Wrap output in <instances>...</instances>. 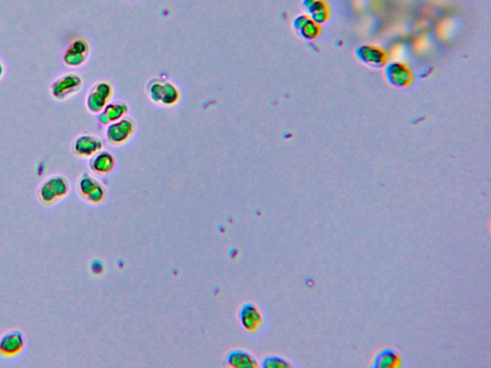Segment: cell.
<instances>
[{
	"mask_svg": "<svg viewBox=\"0 0 491 368\" xmlns=\"http://www.w3.org/2000/svg\"><path fill=\"white\" fill-rule=\"evenodd\" d=\"M70 192V181L62 175L50 176L38 189V198L45 207L55 205Z\"/></svg>",
	"mask_w": 491,
	"mask_h": 368,
	"instance_id": "obj_1",
	"label": "cell"
},
{
	"mask_svg": "<svg viewBox=\"0 0 491 368\" xmlns=\"http://www.w3.org/2000/svg\"><path fill=\"white\" fill-rule=\"evenodd\" d=\"M83 88V79L75 72L60 75L52 82L50 94L56 101L64 102L76 95Z\"/></svg>",
	"mask_w": 491,
	"mask_h": 368,
	"instance_id": "obj_2",
	"label": "cell"
},
{
	"mask_svg": "<svg viewBox=\"0 0 491 368\" xmlns=\"http://www.w3.org/2000/svg\"><path fill=\"white\" fill-rule=\"evenodd\" d=\"M238 319L242 328L249 335H260L264 330V313L258 305L253 302H246L242 305L238 312Z\"/></svg>",
	"mask_w": 491,
	"mask_h": 368,
	"instance_id": "obj_3",
	"label": "cell"
},
{
	"mask_svg": "<svg viewBox=\"0 0 491 368\" xmlns=\"http://www.w3.org/2000/svg\"><path fill=\"white\" fill-rule=\"evenodd\" d=\"M77 189L81 197L91 205H100L107 200V189L100 181L88 173H84L80 176Z\"/></svg>",
	"mask_w": 491,
	"mask_h": 368,
	"instance_id": "obj_4",
	"label": "cell"
},
{
	"mask_svg": "<svg viewBox=\"0 0 491 368\" xmlns=\"http://www.w3.org/2000/svg\"><path fill=\"white\" fill-rule=\"evenodd\" d=\"M89 51L91 48L86 38H73L64 51L62 62L69 67H81L88 60Z\"/></svg>",
	"mask_w": 491,
	"mask_h": 368,
	"instance_id": "obj_5",
	"label": "cell"
},
{
	"mask_svg": "<svg viewBox=\"0 0 491 368\" xmlns=\"http://www.w3.org/2000/svg\"><path fill=\"white\" fill-rule=\"evenodd\" d=\"M113 95V88L107 82L94 84L87 96L86 105L91 113H100L106 108Z\"/></svg>",
	"mask_w": 491,
	"mask_h": 368,
	"instance_id": "obj_6",
	"label": "cell"
},
{
	"mask_svg": "<svg viewBox=\"0 0 491 368\" xmlns=\"http://www.w3.org/2000/svg\"><path fill=\"white\" fill-rule=\"evenodd\" d=\"M355 56H356L360 62L374 69H382L388 62L387 53L376 45H363L358 46L356 50H355Z\"/></svg>",
	"mask_w": 491,
	"mask_h": 368,
	"instance_id": "obj_7",
	"label": "cell"
},
{
	"mask_svg": "<svg viewBox=\"0 0 491 368\" xmlns=\"http://www.w3.org/2000/svg\"><path fill=\"white\" fill-rule=\"evenodd\" d=\"M387 81L396 89L407 88L413 83V73L407 65L402 62H393L385 67Z\"/></svg>",
	"mask_w": 491,
	"mask_h": 368,
	"instance_id": "obj_8",
	"label": "cell"
},
{
	"mask_svg": "<svg viewBox=\"0 0 491 368\" xmlns=\"http://www.w3.org/2000/svg\"><path fill=\"white\" fill-rule=\"evenodd\" d=\"M103 148L102 140L93 135H79L72 144V152L81 159H89L100 152Z\"/></svg>",
	"mask_w": 491,
	"mask_h": 368,
	"instance_id": "obj_9",
	"label": "cell"
},
{
	"mask_svg": "<svg viewBox=\"0 0 491 368\" xmlns=\"http://www.w3.org/2000/svg\"><path fill=\"white\" fill-rule=\"evenodd\" d=\"M25 346L23 334L19 330L7 332L0 338V355L5 358L18 356Z\"/></svg>",
	"mask_w": 491,
	"mask_h": 368,
	"instance_id": "obj_10",
	"label": "cell"
},
{
	"mask_svg": "<svg viewBox=\"0 0 491 368\" xmlns=\"http://www.w3.org/2000/svg\"><path fill=\"white\" fill-rule=\"evenodd\" d=\"M371 365L374 368H401L405 367V358L396 348L386 347L376 353Z\"/></svg>",
	"mask_w": 491,
	"mask_h": 368,
	"instance_id": "obj_11",
	"label": "cell"
},
{
	"mask_svg": "<svg viewBox=\"0 0 491 368\" xmlns=\"http://www.w3.org/2000/svg\"><path fill=\"white\" fill-rule=\"evenodd\" d=\"M134 132V123L129 119L121 120L109 126L107 138L113 145H121L129 139Z\"/></svg>",
	"mask_w": 491,
	"mask_h": 368,
	"instance_id": "obj_12",
	"label": "cell"
},
{
	"mask_svg": "<svg viewBox=\"0 0 491 368\" xmlns=\"http://www.w3.org/2000/svg\"><path fill=\"white\" fill-rule=\"evenodd\" d=\"M302 8L319 25L326 23L330 18V9L325 0H302Z\"/></svg>",
	"mask_w": 491,
	"mask_h": 368,
	"instance_id": "obj_13",
	"label": "cell"
},
{
	"mask_svg": "<svg viewBox=\"0 0 491 368\" xmlns=\"http://www.w3.org/2000/svg\"><path fill=\"white\" fill-rule=\"evenodd\" d=\"M293 26L299 35L306 41L315 40L321 33V25L312 21L306 14L297 16L294 19Z\"/></svg>",
	"mask_w": 491,
	"mask_h": 368,
	"instance_id": "obj_14",
	"label": "cell"
},
{
	"mask_svg": "<svg viewBox=\"0 0 491 368\" xmlns=\"http://www.w3.org/2000/svg\"><path fill=\"white\" fill-rule=\"evenodd\" d=\"M91 170L95 175L107 176L115 170V159L111 152L106 151L98 152L94 154L89 161Z\"/></svg>",
	"mask_w": 491,
	"mask_h": 368,
	"instance_id": "obj_15",
	"label": "cell"
},
{
	"mask_svg": "<svg viewBox=\"0 0 491 368\" xmlns=\"http://www.w3.org/2000/svg\"><path fill=\"white\" fill-rule=\"evenodd\" d=\"M227 367L234 368H255L260 367L258 359L244 349H233L229 351L227 354Z\"/></svg>",
	"mask_w": 491,
	"mask_h": 368,
	"instance_id": "obj_16",
	"label": "cell"
},
{
	"mask_svg": "<svg viewBox=\"0 0 491 368\" xmlns=\"http://www.w3.org/2000/svg\"><path fill=\"white\" fill-rule=\"evenodd\" d=\"M152 97L155 101H161L166 105L178 101L179 93L172 84H156L151 89Z\"/></svg>",
	"mask_w": 491,
	"mask_h": 368,
	"instance_id": "obj_17",
	"label": "cell"
},
{
	"mask_svg": "<svg viewBox=\"0 0 491 368\" xmlns=\"http://www.w3.org/2000/svg\"><path fill=\"white\" fill-rule=\"evenodd\" d=\"M126 110L125 106L121 104H111V105L106 106V108L101 111V115L99 116V121L102 124H110L111 122H115L124 115Z\"/></svg>",
	"mask_w": 491,
	"mask_h": 368,
	"instance_id": "obj_18",
	"label": "cell"
},
{
	"mask_svg": "<svg viewBox=\"0 0 491 368\" xmlns=\"http://www.w3.org/2000/svg\"><path fill=\"white\" fill-rule=\"evenodd\" d=\"M261 367L264 368H291L296 367V365L291 360L283 357L280 355H268L261 363Z\"/></svg>",
	"mask_w": 491,
	"mask_h": 368,
	"instance_id": "obj_19",
	"label": "cell"
},
{
	"mask_svg": "<svg viewBox=\"0 0 491 368\" xmlns=\"http://www.w3.org/2000/svg\"><path fill=\"white\" fill-rule=\"evenodd\" d=\"M5 74V67L2 60H0V80L3 78Z\"/></svg>",
	"mask_w": 491,
	"mask_h": 368,
	"instance_id": "obj_20",
	"label": "cell"
}]
</instances>
